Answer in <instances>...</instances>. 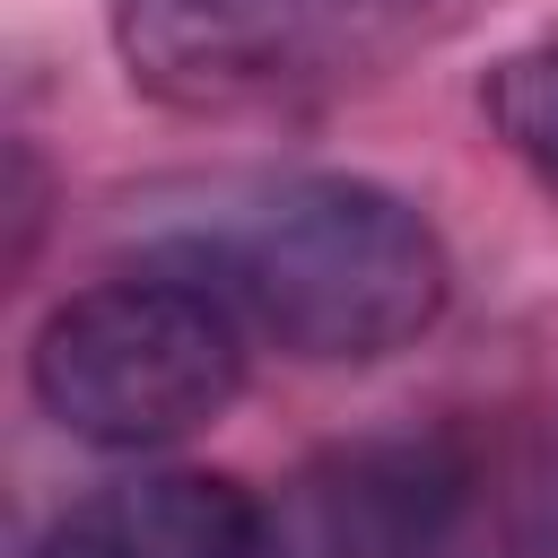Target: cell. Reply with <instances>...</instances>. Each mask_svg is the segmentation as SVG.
I'll return each mask as SVG.
<instances>
[{
  "instance_id": "cell-1",
  "label": "cell",
  "mask_w": 558,
  "mask_h": 558,
  "mask_svg": "<svg viewBox=\"0 0 558 558\" xmlns=\"http://www.w3.org/2000/svg\"><path fill=\"white\" fill-rule=\"evenodd\" d=\"M148 262L201 279L244 340L305 366H366L436 331L453 296L445 235L418 201L357 174H279L201 201L148 235Z\"/></svg>"
},
{
  "instance_id": "cell-2",
  "label": "cell",
  "mask_w": 558,
  "mask_h": 558,
  "mask_svg": "<svg viewBox=\"0 0 558 558\" xmlns=\"http://www.w3.org/2000/svg\"><path fill=\"white\" fill-rule=\"evenodd\" d=\"M244 323L183 270L148 262L61 296L26 340V384L52 427L105 453H157L227 418L244 392Z\"/></svg>"
},
{
  "instance_id": "cell-3",
  "label": "cell",
  "mask_w": 558,
  "mask_h": 558,
  "mask_svg": "<svg viewBox=\"0 0 558 558\" xmlns=\"http://www.w3.org/2000/svg\"><path fill=\"white\" fill-rule=\"evenodd\" d=\"M418 0H105L113 52L166 105H288L357 78Z\"/></svg>"
},
{
  "instance_id": "cell-4",
  "label": "cell",
  "mask_w": 558,
  "mask_h": 558,
  "mask_svg": "<svg viewBox=\"0 0 558 558\" xmlns=\"http://www.w3.org/2000/svg\"><path fill=\"white\" fill-rule=\"evenodd\" d=\"M480 471L471 427H392L323 453L270 514V558H436Z\"/></svg>"
},
{
  "instance_id": "cell-5",
  "label": "cell",
  "mask_w": 558,
  "mask_h": 558,
  "mask_svg": "<svg viewBox=\"0 0 558 558\" xmlns=\"http://www.w3.org/2000/svg\"><path fill=\"white\" fill-rule=\"evenodd\" d=\"M35 558H270V506L227 471H140L78 497Z\"/></svg>"
},
{
  "instance_id": "cell-6",
  "label": "cell",
  "mask_w": 558,
  "mask_h": 558,
  "mask_svg": "<svg viewBox=\"0 0 558 558\" xmlns=\"http://www.w3.org/2000/svg\"><path fill=\"white\" fill-rule=\"evenodd\" d=\"M436 558H558V410L488 436Z\"/></svg>"
},
{
  "instance_id": "cell-7",
  "label": "cell",
  "mask_w": 558,
  "mask_h": 558,
  "mask_svg": "<svg viewBox=\"0 0 558 558\" xmlns=\"http://www.w3.org/2000/svg\"><path fill=\"white\" fill-rule=\"evenodd\" d=\"M480 113H488V131L558 192V35L506 52V61L488 70V87H480Z\"/></svg>"
}]
</instances>
